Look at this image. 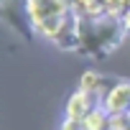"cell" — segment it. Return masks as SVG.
I'll return each instance as SVG.
<instances>
[{"mask_svg":"<svg viewBox=\"0 0 130 130\" xmlns=\"http://www.w3.org/2000/svg\"><path fill=\"white\" fill-rule=\"evenodd\" d=\"M125 23L117 13L82 15L79 13V54L89 59H107L125 41Z\"/></svg>","mask_w":130,"mask_h":130,"instance_id":"cell-1","label":"cell"},{"mask_svg":"<svg viewBox=\"0 0 130 130\" xmlns=\"http://www.w3.org/2000/svg\"><path fill=\"white\" fill-rule=\"evenodd\" d=\"M0 15H3L5 26H10L18 36L23 38H31V31H36L33 21H31V13H28V5L26 0L21 3V0H0Z\"/></svg>","mask_w":130,"mask_h":130,"instance_id":"cell-2","label":"cell"},{"mask_svg":"<svg viewBox=\"0 0 130 130\" xmlns=\"http://www.w3.org/2000/svg\"><path fill=\"white\" fill-rule=\"evenodd\" d=\"M51 43L59 51H79V10H69L64 18V26L59 28V33L51 38Z\"/></svg>","mask_w":130,"mask_h":130,"instance_id":"cell-3","label":"cell"},{"mask_svg":"<svg viewBox=\"0 0 130 130\" xmlns=\"http://www.w3.org/2000/svg\"><path fill=\"white\" fill-rule=\"evenodd\" d=\"M105 110L110 115L130 110V82H117L115 87L107 89V94H105Z\"/></svg>","mask_w":130,"mask_h":130,"instance_id":"cell-4","label":"cell"},{"mask_svg":"<svg viewBox=\"0 0 130 130\" xmlns=\"http://www.w3.org/2000/svg\"><path fill=\"white\" fill-rule=\"evenodd\" d=\"M92 110V94H87V92H77V94H72V100L67 102V117H72V120H84V115Z\"/></svg>","mask_w":130,"mask_h":130,"instance_id":"cell-5","label":"cell"},{"mask_svg":"<svg viewBox=\"0 0 130 130\" xmlns=\"http://www.w3.org/2000/svg\"><path fill=\"white\" fill-rule=\"evenodd\" d=\"M82 130H110V112L105 107L102 110L92 107L82 120Z\"/></svg>","mask_w":130,"mask_h":130,"instance_id":"cell-6","label":"cell"},{"mask_svg":"<svg viewBox=\"0 0 130 130\" xmlns=\"http://www.w3.org/2000/svg\"><path fill=\"white\" fill-rule=\"evenodd\" d=\"M64 18L67 15H51V18H43L41 23H36V33H41L43 38H54L56 33H59V28L64 26Z\"/></svg>","mask_w":130,"mask_h":130,"instance_id":"cell-7","label":"cell"},{"mask_svg":"<svg viewBox=\"0 0 130 130\" xmlns=\"http://www.w3.org/2000/svg\"><path fill=\"white\" fill-rule=\"evenodd\" d=\"M100 84H102V79H100L97 72H84L82 79H79V89L87 92V94H94V92L100 89Z\"/></svg>","mask_w":130,"mask_h":130,"instance_id":"cell-8","label":"cell"},{"mask_svg":"<svg viewBox=\"0 0 130 130\" xmlns=\"http://www.w3.org/2000/svg\"><path fill=\"white\" fill-rule=\"evenodd\" d=\"M61 130H82V120H72V117H67L61 122Z\"/></svg>","mask_w":130,"mask_h":130,"instance_id":"cell-9","label":"cell"},{"mask_svg":"<svg viewBox=\"0 0 130 130\" xmlns=\"http://www.w3.org/2000/svg\"><path fill=\"white\" fill-rule=\"evenodd\" d=\"M122 23H125V28L130 31V8H127V10L122 13Z\"/></svg>","mask_w":130,"mask_h":130,"instance_id":"cell-10","label":"cell"}]
</instances>
